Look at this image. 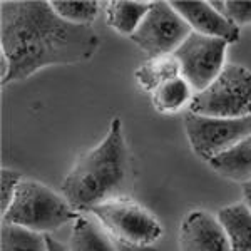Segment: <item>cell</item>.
Listing matches in <instances>:
<instances>
[{
    "label": "cell",
    "mask_w": 251,
    "mask_h": 251,
    "mask_svg": "<svg viewBox=\"0 0 251 251\" xmlns=\"http://www.w3.org/2000/svg\"><path fill=\"white\" fill-rule=\"evenodd\" d=\"M99 46V35L91 25L66 22L47 0L0 3V49L10 64L3 86L29 79L49 66L84 64Z\"/></svg>",
    "instance_id": "cell-1"
},
{
    "label": "cell",
    "mask_w": 251,
    "mask_h": 251,
    "mask_svg": "<svg viewBox=\"0 0 251 251\" xmlns=\"http://www.w3.org/2000/svg\"><path fill=\"white\" fill-rule=\"evenodd\" d=\"M132 191V163L123 121L114 117L109 132L96 148L79 156L62 181V196L75 211L124 200Z\"/></svg>",
    "instance_id": "cell-2"
},
{
    "label": "cell",
    "mask_w": 251,
    "mask_h": 251,
    "mask_svg": "<svg viewBox=\"0 0 251 251\" xmlns=\"http://www.w3.org/2000/svg\"><path fill=\"white\" fill-rule=\"evenodd\" d=\"M80 216L64 196L44 183L24 179L14 196V201L2 213V223H10L35 233L57 231Z\"/></svg>",
    "instance_id": "cell-3"
},
{
    "label": "cell",
    "mask_w": 251,
    "mask_h": 251,
    "mask_svg": "<svg viewBox=\"0 0 251 251\" xmlns=\"http://www.w3.org/2000/svg\"><path fill=\"white\" fill-rule=\"evenodd\" d=\"M188 111L206 117L241 119L251 116V71L226 64L216 79L193 96Z\"/></svg>",
    "instance_id": "cell-4"
},
{
    "label": "cell",
    "mask_w": 251,
    "mask_h": 251,
    "mask_svg": "<svg viewBox=\"0 0 251 251\" xmlns=\"http://www.w3.org/2000/svg\"><path fill=\"white\" fill-rule=\"evenodd\" d=\"M89 213L100 223L109 236L129 246H149L163 234L157 218L127 198L97 204Z\"/></svg>",
    "instance_id": "cell-5"
},
{
    "label": "cell",
    "mask_w": 251,
    "mask_h": 251,
    "mask_svg": "<svg viewBox=\"0 0 251 251\" xmlns=\"http://www.w3.org/2000/svg\"><path fill=\"white\" fill-rule=\"evenodd\" d=\"M191 27L171 7L169 2H151L149 12L131 35L132 42L149 57L173 55L191 34Z\"/></svg>",
    "instance_id": "cell-6"
},
{
    "label": "cell",
    "mask_w": 251,
    "mask_h": 251,
    "mask_svg": "<svg viewBox=\"0 0 251 251\" xmlns=\"http://www.w3.org/2000/svg\"><path fill=\"white\" fill-rule=\"evenodd\" d=\"M184 129L191 149L203 161L213 159L251 134V116L241 119L206 117L186 112Z\"/></svg>",
    "instance_id": "cell-7"
},
{
    "label": "cell",
    "mask_w": 251,
    "mask_h": 251,
    "mask_svg": "<svg viewBox=\"0 0 251 251\" xmlns=\"http://www.w3.org/2000/svg\"><path fill=\"white\" fill-rule=\"evenodd\" d=\"M226 47L228 44L225 40L191 32L173 54L179 62L181 77L186 79L194 94L206 89L220 75L226 66Z\"/></svg>",
    "instance_id": "cell-8"
},
{
    "label": "cell",
    "mask_w": 251,
    "mask_h": 251,
    "mask_svg": "<svg viewBox=\"0 0 251 251\" xmlns=\"http://www.w3.org/2000/svg\"><path fill=\"white\" fill-rule=\"evenodd\" d=\"M169 3L186 20L193 32L221 39L228 46L240 40V27L229 22L206 0H174Z\"/></svg>",
    "instance_id": "cell-9"
},
{
    "label": "cell",
    "mask_w": 251,
    "mask_h": 251,
    "mask_svg": "<svg viewBox=\"0 0 251 251\" xmlns=\"http://www.w3.org/2000/svg\"><path fill=\"white\" fill-rule=\"evenodd\" d=\"M181 251H233L218 218L204 209H194L179 228Z\"/></svg>",
    "instance_id": "cell-10"
},
{
    "label": "cell",
    "mask_w": 251,
    "mask_h": 251,
    "mask_svg": "<svg viewBox=\"0 0 251 251\" xmlns=\"http://www.w3.org/2000/svg\"><path fill=\"white\" fill-rule=\"evenodd\" d=\"M208 164L214 173L229 181L241 184L251 179V134L226 149L225 152L214 156L208 161Z\"/></svg>",
    "instance_id": "cell-11"
},
{
    "label": "cell",
    "mask_w": 251,
    "mask_h": 251,
    "mask_svg": "<svg viewBox=\"0 0 251 251\" xmlns=\"http://www.w3.org/2000/svg\"><path fill=\"white\" fill-rule=\"evenodd\" d=\"M218 221L233 251H251V209L245 203L225 206L218 211Z\"/></svg>",
    "instance_id": "cell-12"
},
{
    "label": "cell",
    "mask_w": 251,
    "mask_h": 251,
    "mask_svg": "<svg viewBox=\"0 0 251 251\" xmlns=\"http://www.w3.org/2000/svg\"><path fill=\"white\" fill-rule=\"evenodd\" d=\"M151 2L141 0H111L106 3V22L116 32L131 37L149 12Z\"/></svg>",
    "instance_id": "cell-13"
},
{
    "label": "cell",
    "mask_w": 251,
    "mask_h": 251,
    "mask_svg": "<svg viewBox=\"0 0 251 251\" xmlns=\"http://www.w3.org/2000/svg\"><path fill=\"white\" fill-rule=\"evenodd\" d=\"M181 75L179 62L174 55H161V57H149L134 71L136 82L143 91L154 92L164 82Z\"/></svg>",
    "instance_id": "cell-14"
},
{
    "label": "cell",
    "mask_w": 251,
    "mask_h": 251,
    "mask_svg": "<svg viewBox=\"0 0 251 251\" xmlns=\"http://www.w3.org/2000/svg\"><path fill=\"white\" fill-rule=\"evenodd\" d=\"M71 251H117L100 223L87 216H79L71 234Z\"/></svg>",
    "instance_id": "cell-15"
},
{
    "label": "cell",
    "mask_w": 251,
    "mask_h": 251,
    "mask_svg": "<svg viewBox=\"0 0 251 251\" xmlns=\"http://www.w3.org/2000/svg\"><path fill=\"white\" fill-rule=\"evenodd\" d=\"M193 96L194 91L191 86L179 75V77L164 82L152 92V104L156 111L163 114H173V112L181 111L184 106H189Z\"/></svg>",
    "instance_id": "cell-16"
},
{
    "label": "cell",
    "mask_w": 251,
    "mask_h": 251,
    "mask_svg": "<svg viewBox=\"0 0 251 251\" xmlns=\"http://www.w3.org/2000/svg\"><path fill=\"white\" fill-rule=\"evenodd\" d=\"M0 251H47V238L22 226L2 223Z\"/></svg>",
    "instance_id": "cell-17"
},
{
    "label": "cell",
    "mask_w": 251,
    "mask_h": 251,
    "mask_svg": "<svg viewBox=\"0 0 251 251\" xmlns=\"http://www.w3.org/2000/svg\"><path fill=\"white\" fill-rule=\"evenodd\" d=\"M50 5L60 19L75 25H91L100 9L97 0H50Z\"/></svg>",
    "instance_id": "cell-18"
},
{
    "label": "cell",
    "mask_w": 251,
    "mask_h": 251,
    "mask_svg": "<svg viewBox=\"0 0 251 251\" xmlns=\"http://www.w3.org/2000/svg\"><path fill=\"white\" fill-rule=\"evenodd\" d=\"M209 3L234 25L240 27L251 24V0H223Z\"/></svg>",
    "instance_id": "cell-19"
},
{
    "label": "cell",
    "mask_w": 251,
    "mask_h": 251,
    "mask_svg": "<svg viewBox=\"0 0 251 251\" xmlns=\"http://www.w3.org/2000/svg\"><path fill=\"white\" fill-rule=\"evenodd\" d=\"M22 181L24 176L19 171L7 168L0 169V209H2V213H5L10 203L14 201V196Z\"/></svg>",
    "instance_id": "cell-20"
},
{
    "label": "cell",
    "mask_w": 251,
    "mask_h": 251,
    "mask_svg": "<svg viewBox=\"0 0 251 251\" xmlns=\"http://www.w3.org/2000/svg\"><path fill=\"white\" fill-rule=\"evenodd\" d=\"M46 238H47V251H71L66 245H62L60 241L50 238L49 234H46Z\"/></svg>",
    "instance_id": "cell-21"
},
{
    "label": "cell",
    "mask_w": 251,
    "mask_h": 251,
    "mask_svg": "<svg viewBox=\"0 0 251 251\" xmlns=\"http://www.w3.org/2000/svg\"><path fill=\"white\" fill-rule=\"evenodd\" d=\"M241 193H243V203H245L251 209V179L241 183Z\"/></svg>",
    "instance_id": "cell-22"
}]
</instances>
